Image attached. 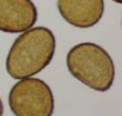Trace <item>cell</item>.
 Segmentation results:
<instances>
[{"label": "cell", "mask_w": 122, "mask_h": 116, "mask_svg": "<svg viewBox=\"0 0 122 116\" xmlns=\"http://www.w3.org/2000/svg\"><path fill=\"white\" fill-rule=\"evenodd\" d=\"M57 11L65 22L79 29L99 23L104 15V0H57Z\"/></svg>", "instance_id": "5b68a950"}, {"label": "cell", "mask_w": 122, "mask_h": 116, "mask_svg": "<svg viewBox=\"0 0 122 116\" xmlns=\"http://www.w3.org/2000/svg\"><path fill=\"white\" fill-rule=\"evenodd\" d=\"M9 105L15 116H53L55 99L46 81L30 77L11 87Z\"/></svg>", "instance_id": "3957f363"}, {"label": "cell", "mask_w": 122, "mask_h": 116, "mask_svg": "<svg viewBox=\"0 0 122 116\" xmlns=\"http://www.w3.org/2000/svg\"><path fill=\"white\" fill-rule=\"evenodd\" d=\"M112 1H115L117 4H122V0H112Z\"/></svg>", "instance_id": "52a82bcc"}, {"label": "cell", "mask_w": 122, "mask_h": 116, "mask_svg": "<svg viewBox=\"0 0 122 116\" xmlns=\"http://www.w3.org/2000/svg\"><path fill=\"white\" fill-rule=\"evenodd\" d=\"M68 72L85 86L105 92L115 80V64L110 54L99 44L84 42L72 47L66 57Z\"/></svg>", "instance_id": "7a4b0ae2"}, {"label": "cell", "mask_w": 122, "mask_h": 116, "mask_svg": "<svg viewBox=\"0 0 122 116\" xmlns=\"http://www.w3.org/2000/svg\"><path fill=\"white\" fill-rule=\"evenodd\" d=\"M4 114V104H3V101L0 98V116H3Z\"/></svg>", "instance_id": "8992f818"}, {"label": "cell", "mask_w": 122, "mask_h": 116, "mask_svg": "<svg viewBox=\"0 0 122 116\" xmlns=\"http://www.w3.org/2000/svg\"><path fill=\"white\" fill-rule=\"evenodd\" d=\"M38 13L32 0H0V31L20 34L36 24Z\"/></svg>", "instance_id": "277c9868"}, {"label": "cell", "mask_w": 122, "mask_h": 116, "mask_svg": "<svg viewBox=\"0 0 122 116\" xmlns=\"http://www.w3.org/2000/svg\"><path fill=\"white\" fill-rule=\"evenodd\" d=\"M56 38L46 26H32L12 43L6 56V72L13 79H25L42 72L53 60Z\"/></svg>", "instance_id": "6da1fadb"}]
</instances>
